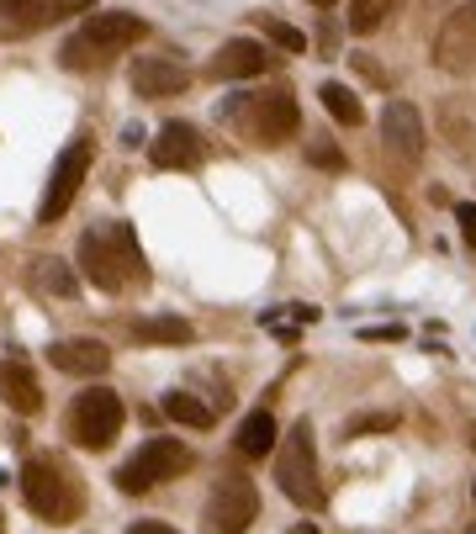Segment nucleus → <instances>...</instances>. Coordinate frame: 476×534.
I'll use <instances>...</instances> for the list:
<instances>
[{"label":"nucleus","mask_w":476,"mask_h":534,"mask_svg":"<svg viewBox=\"0 0 476 534\" xmlns=\"http://www.w3.org/2000/svg\"><path fill=\"white\" fill-rule=\"evenodd\" d=\"M80 270L96 291H122V286H149V260H143L138 238L127 223L112 228H90L80 238Z\"/></svg>","instance_id":"nucleus-1"},{"label":"nucleus","mask_w":476,"mask_h":534,"mask_svg":"<svg viewBox=\"0 0 476 534\" xmlns=\"http://www.w3.org/2000/svg\"><path fill=\"white\" fill-rule=\"evenodd\" d=\"M22 497H27V508L38 513V519H48V524H75L80 508H85V492L75 482V471H69L59 455H27Z\"/></svg>","instance_id":"nucleus-2"},{"label":"nucleus","mask_w":476,"mask_h":534,"mask_svg":"<svg viewBox=\"0 0 476 534\" xmlns=\"http://www.w3.org/2000/svg\"><path fill=\"white\" fill-rule=\"evenodd\" d=\"M143 32L149 27H143V16H133V11H96V16H85V27L64 43V64L69 69H101L106 59L133 48Z\"/></svg>","instance_id":"nucleus-3"},{"label":"nucleus","mask_w":476,"mask_h":534,"mask_svg":"<svg viewBox=\"0 0 476 534\" xmlns=\"http://www.w3.org/2000/svg\"><path fill=\"white\" fill-rule=\"evenodd\" d=\"M297 96H291L286 85H270V90H254V96H238L233 106V127L244 133L249 143H260V149H276L297 133Z\"/></svg>","instance_id":"nucleus-4"},{"label":"nucleus","mask_w":476,"mask_h":534,"mask_svg":"<svg viewBox=\"0 0 476 534\" xmlns=\"http://www.w3.org/2000/svg\"><path fill=\"white\" fill-rule=\"evenodd\" d=\"M276 482L297 508H323V482H318V450H313V423H297L286 434V445L276 450Z\"/></svg>","instance_id":"nucleus-5"},{"label":"nucleus","mask_w":476,"mask_h":534,"mask_svg":"<svg viewBox=\"0 0 476 534\" xmlns=\"http://www.w3.org/2000/svg\"><path fill=\"white\" fill-rule=\"evenodd\" d=\"M117 434H122V397L112 386H85L69 408V439L80 450H112Z\"/></svg>","instance_id":"nucleus-6"},{"label":"nucleus","mask_w":476,"mask_h":534,"mask_svg":"<svg viewBox=\"0 0 476 534\" xmlns=\"http://www.w3.org/2000/svg\"><path fill=\"white\" fill-rule=\"evenodd\" d=\"M260 513V492H254L249 476L228 471L223 482L212 487L207 508H201V534H244Z\"/></svg>","instance_id":"nucleus-7"},{"label":"nucleus","mask_w":476,"mask_h":534,"mask_svg":"<svg viewBox=\"0 0 476 534\" xmlns=\"http://www.w3.org/2000/svg\"><path fill=\"white\" fill-rule=\"evenodd\" d=\"M191 471V450L180 445V439H149L127 466L117 471V487L122 492H149L159 482H175V476Z\"/></svg>","instance_id":"nucleus-8"},{"label":"nucleus","mask_w":476,"mask_h":534,"mask_svg":"<svg viewBox=\"0 0 476 534\" xmlns=\"http://www.w3.org/2000/svg\"><path fill=\"white\" fill-rule=\"evenodd\" d=\"M434 64L461 75V69L476 64V0H461L434 32Z\"/></svg>","instance_id":"nucleus-9"},{"label":"nucleus","mask_w":476,"mask_h":534,"mask_svg":"<svg viewBox=\"0 0 476 534\" xmlns=\"http://www.w3.org/2000/svg\"><path fill=\"white\" fill-rule=\"evenodd\" d=\"M96 0H0V38H27V32H43L64 16H85Z\"/></svg>","instance_id":"nucleus-10"},{"label":"nucleus","mask_w":476,"mask_h":534,"mask_svg":"<svg viewBox=\"0 0 476 534\" xmlns=\"http://www.w3.org/2000/svg\"><path fill=\"white\" fill-rule=\"evenodd\" d=\"M85 170H90V138H75V143L59 154V164H53V180H48V191H43V201H38V217H43V223H53V217L69 212L75 191L85 186Z\"/></svg>","instance_id":"nucleus-11"},{"label":"nucleus","mask_w":476,"mask_h":534,"mask_svg":"<svg viewBox=\"0 0 476 534\" xmlns=\"http://www.w3.org/2000/svg\"><path fill=\"white\" fill-rule=\"evenodd\" d=\"M201 154H207V143H201V133L191 122H164L149 143V159L159 170H196Z\"/></svg>","instance_id":"nucleus-12"},{"label":"nucleus","mask_w":476,"mask_h":534,"mask_svg":"<svg viewBox=\"0 0 476 534\" xmlns=\"http://www.w3.org/2000/svg\"><path fill=\"white\" fill-rule=\"evenodd\" d=\"M381 138H387V149L397 159H424V117H418L413 101H387V112H381Z\"/></svg>","instance_id":"nucleus-13"},{"label":"nucleus","mask_w":476,"mask_h":534,"mask_svg":"<svg viewBox=\"0 0 476 534\" xmlns=\"http://www.w3.org/2000/svg\"><path fill=\"white\" fill-rule=\"evenodd\" d=\"M48 360H53V371H64V376H101L106 365H112V349L101 339H53Z\"/></svg>","instance_id":"nucleus-14"},{"label":"nucleus","mask_w":476,"mask_h":534,"mask_svg":"<svg viewBox=\"0 0 476 534\" xmlns=\"http://www.w3.org/2000/svg\"><path fill=\"white\" fill-rule=\"evenodd\" d=\"M0 402H6L11 413H22V418L43 413V386H38L27 360H0Z\"/></svg>","instance_id":"nucleus-15"},{"label":"nucleus","mask_w":476,"mask_h":534,"mask_svg":"<svg viewBox=\"0 0 476 534\" xmlns=\"http://www.w3.org/2000/svg\"><path fill=\"white\" fill-rule=\"evenodd\" d=\"M186 85H191V75H186V64H175V59H138L133 64V90L149 101L180 96Z\"/></svg>","instance_id":"nucleus-16"},{"label":"nucleus","mask_w":476,"mask_h":534,"mask_svg":"<svg viewBox=\"0 0 476 534\" xmlns=\"http://www.w3.org/2000/svg\"><path fill=\"white\" fill-rule=\"evenodd\" d=\"M265 64H270L265 43H254V38H233V43L217 48L212 75H217V80H254V75H265Z\"/></svg>","instance_id":"nucleus-17"},{"label":"nucleus","mask_w":476,"mask_h":534,"mask_svg":"<svg viewBox=\"0 0 476 534\" xmlns=\"http://www.w3.org/2000/svg\"><path fill=\"white\" fill-rule=\"evenodd\" d=\"M276 439H281L276 418L260 408V413H249L244 423H238V439H233V445H238V455H244V460H265L270 450H276Z\"/></svg>","instance_id":"nucleus-18"},{"label":"nucleus","mask_w":476,"mask_h":534,"mask_svg":"<svg viewBox=\"0 0 476 534\" xmlns=\"http://www.w3.org/2000/svg\"><path fill=\"white\" fill-rule=\"evenodd\" d=\"M318 101L328 106V117L344 122V127H360V122H365V106H360V96H355L350 85H339V80H328V85L318 90Z\"/></svg>","instance_id":"nucleus-19"},{"label":"nucleus","mask_w":476,"mask_h":534,"mask_svg":"<svg viewBox=\"0 0 476 534\" xmlns=\"http://www.w3.org/2000/svg\"><path fill=\"white\" fill-rule=\"evenodd\" d=\"M138 344H191V323L186 318H143L133 323Z\"/></svg>","instance_id":"nucleus-20"},{"label":"nucleus","mask_w":476,"mask_h":534,"mask_svg":"<svg viewBox=\"0 0 476 534\" xmlns=\"http://www.w3.org/2000/svg\"><path fill=\"white\" fill-rule=\"evenodd\" d=\"M164 413H170L180 429H212V423H217V413L207 408V402H196L191 392H170V397H164Z\"/></svg>","instance_id":"nucleus-21"},{"label":"nucleus","mask_w":476,"mask_h":534,"mask_svg":"<svg viewBox=\"0 0 476 534\" xmlns=\"http://www.w3.org/2000/svg\"><path fill=\"white\" fill-rule=\"evenodd\" d=\"M270 334H281V339H291L297 328H307V323H318V307H307V302H291V307H276V312H265L260 318Z\"/></svg>","instance_id":"nucleus-22"},{"label":"nucleus","mask_w":476,"mask_h":534,"mask_svg":"<svg viewBox=\"0 0 476 534\" xmlns=\"http://www.w3.org/2000/svg\"><path fill=\"white\" fill-rule=\"evenodd\" d=\"M392 6H397V0H350V32H355V38L376 32L392 16Z\"/></svg>","instance_id":"nucleus-23"},{"label":"nucleus","mask_w":476,"mask_h":534,"mask_svg":"<svg viewBox=\"0 0 476 534\" xmlns=\"http://www.w3.org/2000/svg\"><path fill=\"white\" fill-rule=\"evenodd\" d=\"M260 27H265V38L276 43V48H286V53H302L307 48V32H297L291 22H281V16H260Z\"/></svg>","instance_id":"nucleus-24"},{"label":"nucleus","mask_w":476,"mask_h":534,"mask_svg":"<svg viewBox=\"0 0 476 534\" xmlns=\"http://www.w3.org/2000/svg\"><path fill=\"white\" fill-rule=\"evenodd\" d=\"M43 286L53 297H75V275H69V265H59V260H43Z\"/></svg>","instance_id":"nucleus-25"},{"label":"nucleus","mask_w":476,"mask_h":534,"mask_svg":"<svg viewBox=\"0 0 476 534\" xmlns=\"http://www.w3.org/2000/svg\"><path fill=\"white\" fill-rule=\"evenodd\" d=\"M387 429H397V413H360V418L350 423V439H360V434H387Z\"/></svg>","instance_id":"nucleus-26"},{"label":"nucleus","mask_w":476,"mask_h":534,"mask_svg":"<svg viewBox=\"0 0 476 534\" xmlns=\"http://www.w3.org/2000/svg\"><path fill=\"white\" fill-rule=\"evenodd\" d=\"M307 159H313L318 170H344V154L334 149V143H313V149H307Z\"/></svg>","instance_id":"nucleus-27"},{"label":"nucleus","mask_w":476,"mask_h":534,"mask_svg":"<svg viewBox=\"0 0 476 534\" xmlns=\"http://www.w3.org/2000/svg\"><path fill=\"white\" fill-rule=\"evenodd\" d=\"M455 223H461L466 244H476V201H461V207H455Z\"/></svg>","instance_id":"nucleus-28"},{"label":"nucleus","mask_w":476,"mask_h":534,"mask_svg":"<svg viewBox=\"0 0 476 534\" xmlns=\"http://www.w3.org/2000/svg\"><path fill=\"white\" fill-rule=\"evenodd\" d=\"M360 339H371V344H392V339H402V328L392 323V328H360Z\"/></svg>","instance_id":"nucleus-29"},{"label":"nucleus","mask_w":476,"mask_h":534,"mask_svg":"<svg viewBox=\"0 0 476 534\" xmlns=\"http://www.w3.org/2000/svg\"><path fill=\"white\" fill-rule=\"evenodd\" d=\"M127 534H175V529H170V524H159V519H143V524H133Z\"/></svg>","instance_id":"nucleus-30"},{"label":"nucleus","mask_w":476,"mask_h":534,"mask_svg":"<svg viewBox=\"0 0 476 534\" xmlns=\"http://www.w3.org/2000/svg\"><path fill=\"white\" fill-rule=\"evenodd\" d=\"M313 6H334V0H313Z\"/></svg>","instance_id":"nucleus-31"},{"label":"nucleus","mask_w":476,"mask_h":534,"mask_svg":"<svg viewBox=\"0 0 476 534\" xmlns=\"http://www.w3.org/2000/svg\"><path fill=\"white\" fill-rule=\"evenodd\" d=\"M0 534H6V519H0Z\"/></svg>","instance_id":"nucleus-32"},{"label":"nucleus","mask_w":476,"mask_h":534,"mask_svg":"<svg viewBox=\"0 0 476 534\" xmlns=\"http://www.w3.org/2000/svg\"><path fill=\"white\" fill-rule=\"evenodd\" d=\"M471 445H476V429H471Z\"/></svg>","instance_id":"nucleus-33"},{"label":"nucleus","mask_w":476,"mask_h":534,"mask_svg":"<svg viewBox=\"0 0 476 534\" xmlns=\"http://www.w3.org/2000/svg\"><path fill=\"white\" fill-rule=\"evenodd\" d=\"M466 534H476V524H471V529H466Z\"/></svg>","instance_id":"nucleus-34"},{"label":"nucleus","mask_w":476,"mask_h":534,"mask_svg":"<svg viewBox=\"0 0 476 534\" xmlns=\"http://www.w3.org/2000/svg\"><path fill=\"white\" fill-rule=\"evenodd\" d=\"M471 497H476V487H471Z\"/></svg>","instance_id":"nucleus-35"}]
</instances>
